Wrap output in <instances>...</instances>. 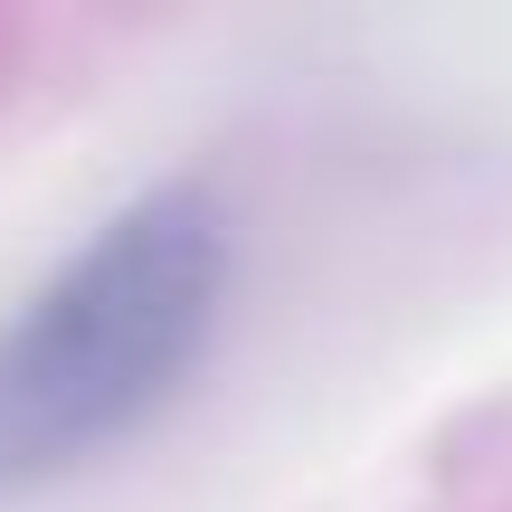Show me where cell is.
Instances as JSON below:
<instances>
[{"label":"cell","instance_id":"obj_1","mask_svg":"<svg viewBox=\"0 0 512 512\" xmlns=\"http://www.w3.org/2000/svg\"><path fill=\"white\" fill-rule=\"evenodd\" d=\"M238 219L200 181L124 200L0 323V503L133 446L228 323Z\"/></svg>","mask_w":512,"mask_h":512}]
</instances>
